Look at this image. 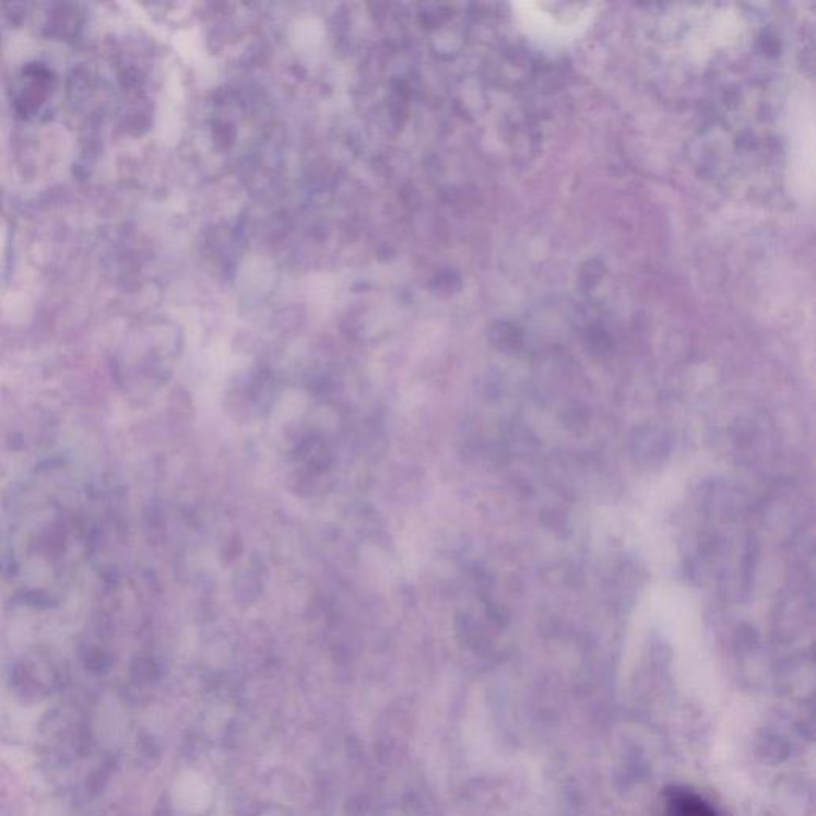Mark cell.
Masks as SVG:
<instances>
[{
	"label": "cell",
	"mask_w": 816,
	"mask_h": 816,
	"mask_svg": "<svg viewBox=\"0 0 816 816\" xmlns=\"http://www.w3.org/2000/svg\"><path fill=\"white\" fill-rule=\"evenodd\" d=\"M519 16L534 36L564 39L586 27L593 10L587 3H522Z\"/></svg>",
	"instance_id": "6da1fadb"
},
{
	"label": "cell",
	"mask_w": 816,
	"mask_h": 816,
	"mask_svg": "<svg viewBox=\"0 0 816 816\" xmlns=\"http://www.w3.org/2000/svg\"><path fill=\"white\" fill-rule=\"evenodd\" d=\"M666 816H718L708 802L690 793V791L675 790L666 796Z\"/></svg>",
	"instance_id": "3957f363"
},
{
	"label": "cell",
	"mask_w": 816,
	"mask_h": 816,
	"mask_svg": "<svg viewBox=\"0 0 816 816\" xmlns=\"http://www.w3.org/2000/svg\"><path fill=\"white\" fill-rule=\"evenodd\" d=\"M210 788L197 773H187L177 781L176 802L187 812H201L210 804Z\"/></svg>",
	"instance_id": "7a4b0ae2"
}]
</instances>
